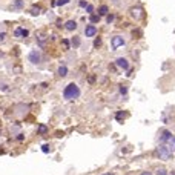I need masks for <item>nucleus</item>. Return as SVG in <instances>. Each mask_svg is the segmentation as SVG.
Returning a JSON list of instances; mask_svg holds the SVG:
<instances>
[{
    "instance_id": "f257e3e1",
    "label": "nucleus",
    "mask_w": 175,
    "mask_h": 175,
    "mask_svg": "<svg viewBox=\"0 0 175 175\" xmlns=\"http://www.w3.org/2000/svg\"><path fill=\"white\" fill-rule=\"evenodd\" d=\"M63 97L66 100H75L80 97V89L75 83H69V85L63 89Z\"/></svg>"
},
{
    "instance_id": "f03ea898",
    "label": "nucleus",
    "mask_w": 175,
    "mask_h": 175,
    "mask_svg": "<svg viewBox=\"0 0 175 175\" xmlns=\"http://www.w3.org/2000/svg\"><path fill=\"white\" fill-rule=\"evenodd\" d=\"M155 155L158 157L160 160H171L172 158V151L169 149L168 146H164V144H160L158 147L155 149Z\"/></svg>"
},
{
    "instance_id": "7ed1b4c3",
    "label": "nucleus",
    "mask_w": 175,
    "mask_h": 175,
    "mask_svg": "<svg viewBox=\"0 0 175 175\" xmlns=\"http://www.w3.org/2000/svg\"><path fill=\"white\" fill-rule=\"evenodd\" d=\"M28 59H29V62H31V63L37 64V63H40V62H42V55H40V52L37 51V49H34V51H31V52H29V55H28Z\"/></svg>"
},
{
    "instance_id": "20e7f679",
    "label": "nucleus",
    "mask_w": 175,
    "mask_h": 175,
    "mask_svg": "<svg viewBox=\"0 0 175 175\" xmlns=\"http://www.w3.org/2000/svg\"><path fill=\"white\" fill-rule=\"evenodd\" d=\"M111 45H112V49H118L120 46L124 45V39H123V37H120V35H114L112 40H111Z\"/></svg>"
},
{
    "instance_id": "39448f33",
    "label": "nucleus",
    "mask_w": 175,
    "mask_h": 175,
    "mask_svg": "<svg viewBox=\"0 0 175 175\" xmlns=\"http://www.w3.org/2000/svg\"><path fill=\"white\" fill-rule=\"evenodd\" d=\"M14 35L17 37V39H25V37L29 35V31L25 29V28H17V29L14 31Z\"/></svg>"
},
{
    "instance_id": "423d86ee",
    "label": "nucleus",
    "mask_w": 175,
    "mask_h": 175,
    "mask_svg": "<svg viewBox=\"0 0 175 175\" xmlns=\"http://www.w3.org/2000/svg\"><path fill=\"white\" fill-rule=\"evenodd\" d=\"M171 138H172V134L169 132V131H166V129H164V131H161V135H160V141L164 144V143H169V140H171Z\"/></svg>"
},
{
    "instance_id": "0eeeda50",
    "label": "nucleus",
    "mask_w": 175,
    "mask_h": 175,
    "mask_svg": "<svg viewBox=\"0 0 175 175\" xmlns=\"http://www.w3.org/2000/svg\"><path fill=\"white\" fill-rule=\"evenodd\" d=\"M85 34H86V37H94L97 34V28L94 25H88L85 28Z\"/></svg>"
},
{
    "instance_id": "6e6552de",
    "label": "nucleus",
    "mask_w": 175,
    "mask_h": 175,
    "mask_svg": "<svg viewBox=\"0 0 175 175\" xmlns=\"http://www.w3.org/2000/svg\"><path fill=\"white\" fill-rule=\"evenodd\" d=\"M117 66H120L122 69H129V63H127L126 59L120 57V59H117Z\"/></svg>"
},
{
    "instance_id": "1a4fd4ad",
    "label": "nucleus",
    "mask_w": 175,
    "mask_h": 175,
    "mask_svg": "<svg viewBox=\"0 0 175 175\" xmlns=\"http://www.w3.org/2000/svg\"><path fill=\"white\" fill-rule=\"evenodd\" d=\"M64 28H66L68 31H74V29H77V22H75V20H68L66 23H64Z\"/></svg>"
},
{
    "instance_id": "9d476101",
    "label": "nucleus",
    "mask_w": 175,
    "mask_h": 175,
    "mask_svg": "<svg viewBox=\"0 0 175 175\" xmlns=\"http://www.w3.org/2000/svg\"><path fill=\"white\" fill-rule=\"evenodd\" d=\"M131 15L134 17V18H141V9L140 8H131Z\"/></svg>"
},
{
    "instance_id": "9b49d317",
    "label": "nucleus",
    "mask_w": 175,
    "mask_h": 175,
    "mask_svg": "<svg viewBox=\"0 0 175 175\" xmlns=\"http://www.w3.org/2000/svg\"><path fill=\"white\" fill-rule=\"evenodd\" d=\"M108 11H109L108 6H106V5H101V6L98 8V15H106V14H108Z\"/></svg>"
},
{
    "instance_id": "f8f14e48",
    "label": "nucleus",
    "mask_w": 175,
    "mask_h": 175,
    "mask_svg": "<svg viewBox=\"0 0 175 175\" xmlns=\"http://www.w3.org/2000/svg\"><path fill=\"white\" fill-rule=\"evenodd\" d=\"M59 75L60 77H66L68 75V68L66 66H60L59 68Z\"/></svg>"
},
{
    "instance_id": "ddd939ff",
    "label": "nucleus",
    "mask_w": 175,
    "mask_h": 175,
    "mask_svg": "<svg viewBox=\"0 0 175 175\" xmlns=\"http://www.w3.org/2000/svg\"><path fill=\"white\" fill-rule=\"evenodd\" d=\"M37 131H39V134H42V135H43V134H46V132H48V127H46L45 124H40Z\"/></svg>"
},
{
    "instance_id": "4468645a",
    "label": "nucleus",
    "mask_w": 175,
    "mask_h": 175,
    "mask_svg": "<svg viewBox=\"0 0 175 175\" xmlns=\"http://www.w3.org/2000/svg\"><path fill=\"white\" fill-rule=\"evenodd\" d=\"M31 14H32V15H39V14H40V8H39V6H37V8L34 6L32 11H31Z\"/></svg>"
},
{
    "instance_id": "2eb2a0df",
    "label": "nucleus",
    "mask_w": 175,
    "mask_h": 175,
    "mask_svg": "<svg viewBox=\"0 0 175 175\" xmlns=\"http://www.w3.org/2000/svg\"><path fill=\"white\" fill-rule=\"evenodd\" d=\"M22 6H23V0H15L14 8H22Z\"/></svg>"
},
{
    "instance_id": "dca6fc26",
    "label": "nucleus",
    "mask_w": 175,
    "mask_h": 175,
    "mask_svg": "<svg viewBox=\"0 0 175 175\" xmlns=\"http://www.w3.org/2000/svg\"><path fill=\"white\" fill-rule=\"evenodd\" d=\"M100 20V15H91V22L92 23H95V22H98Z\"/></svg>"
},
{
    "instance_id": "f3484780",
    "label": "nucleus",
    "mask_w": 175,
    "mask_h": 175,
    "mask_svg": "<svg viewBox=\"0 0 175 175\" xmlns=\"http://www.w3.org/2000/svg\"><path fill=\"white\" fill-rule=\"evenodd\" d=\"M62 43H63V48H64V51H68V49H69V42H68V40H63Z\"/></svg>"
},
{
    "instance_id": "a211bd4d",
    "label": "nucleus",
    "mask_w": 175,
    "mask_h": 175,
    "mask_svg": "<svg viewBox=\"0 0 175 175\" xmlns=\"http://www.w3.org/2000/svg\"><path fill=\"white\" fill-rule=\"evenodd\" d=\"M157 175H168V174H166V169H157Z\"/></svg>"
},
{
    "instance_id": "6ab92c4d",
    "label": "nucleus",
    "mask_w": 175,
    "mask_h": 175,
    "mask_svg": "<svg viewBox=\"0 0 175 175\" xmlns=\"http://www.w3.org/2000/svg\"><path fill=\"white\" fill-rule=\"evenodd\" d=\"M169 144H171V147H172V151L175 149V137H172L171 140H169Z\"/></svg>"
},
{
    "instance_id": "aec40b11",
    "label": "nucleus",
    "mask_w": 175,
    "mask_h": 175,
    "mask_svg": "<svg viewBox=\"0 0 175 175\" xmlns=\"http://www.w3.org/2000/svg\"><path fill=\"white\" fill-rule=\"evenodd\" d=\"M69 2V0H57V3H55V5H59V6H62V5H66Z\"/></svg>"
},
{
    "instance_id": "412c9836",
    "label": "nucleus",
    "mask_w": 175,
    "mask_h": 175,
    "mask_svg": "<svg viewBox=\"0 0 175 175\" xmlns=\"http://www.w3.org/2000/svg\"><path fill=\"white\" fill-rule=\"evenodd\" d=\"M42 151H43L45 154H46V152H49V146H48V144H43V146H42Z\"/></svg>"
},
{
    "instance_id": "4be33fe9",
    "label": "nucleus",
    "mask_w": 175,
    "mask_h": 175,
    "mask_svg": "<svg viewBox=\"0 0 175 175\" xmlns=\"http://www.w3.org/2000/svg\"><path fill=\"white\" fill-rule=\"evenodd\" d=\"M106 20H108V23H111V22L114 20V14H108V18H106Z\"/></svg>"
},
{
    "instance_id": "5701e85b",
    "label": "nucleus",
    "mask_w": 175,
    "mask_h": 175,
    "mask_svg": "<svg viewBox=\"0 0 175 175\" xmlns=\"http://www.w3.org/2000/svg\"><path fill=\"white\" fill-rule=\"evenodd\" d=\"M86 11H88L89 14H91L92 11H94V8H92V5H86Z\"/></svg>"
},
{
    "instance_id": "b1692460",
    "label": "nucleus",
    "mask_w": 175,
    "mask_h": 175,
    "mask_svg": "<svg viewBox=\"0 0 175 175\" xmlns=\"http://www.w3.org/2000/svg\"><path fill=\"white\" fill-rule=\"evenodd\" d=\"M100 45H101V40H100V39H97V40H95V43H94V46H95V48H98Z\"/></svg>"
},
{
    "instance_id": "393cba45",
    "label": "nucleus",
    "mask_w": 175,
    "mask_h": 175,
    "mask_svg": "<svg viewBox=\"0 0 175 175\" xmlns=\"http://www.w3.org/2000/svg\"><path fill=\"white\" fill-rule=\"evenodd\" d=\"M120 92H122V94H126V88L124 86H120Z\"/></svg>"
},
{
    "instance_id": "a878e982",
    "label": "nucleus",
    "mask_w": 175,
    "mask_h": 175,
    "mask_svg": "<svg viewBox=\"0 0 175 175\" xmlns=\"http://www.w3.org/2000/svg\"><path fill=\"white\" fill-rule=\"evenodd\" d=\"M72 42H74V45H75V46H78V45H80V42H78V39H74Z\"/></svg>"
},
{
    "instance_id": "bb28decb",
    "label": "nucleus",
    "mask_w": 175,
    "mask_h": 175,
    "mask_svg": "<svg viewBox=\"0 0 175 175\" xmlns=\"http://www.w3.org/2000/svg\"><path fill=\"white\" fill-rule=\"evenodd\" d=\"M140 175H152V174H151V172H147V171H146V172H141Z\"/></svg>"
},
{
    "instance_id": "cd10ccee",
    "label": "nucleus",
    "mask_w": 175,
    "mask_h": 175,
    "mask_svg": "<svg viewBox=\"0 0 175 175\" xmlns=\"http://www.w3.org/2000/svg\"><path fill=\"white\" fill-rule=\"evenodd\" d=\"M5 39V32H2V34H0V40H3Z\"/></svg>"
},
{
    "instance_id": "c85d7f7f",
    "label": "nucleus",
    "mask_w": 175,
    "mask_h": 175,
    "mask_svg": "<svg viewBox=\"0 0 175 175\" xmlns=\"http://www.w3.org/2000/svg\"><path fill=\"white\" fill-rule=\"evenodd\" d=\"M101 175H115L114 172H108V174H101Z\"/></svg>"
}]
</instances>
